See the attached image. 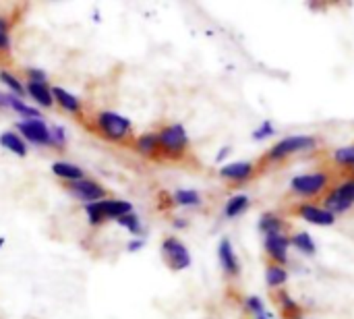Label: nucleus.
I'll return each mask as SVG.
<instances>
[{"mask_svg": "<svg viewBox=\"0 0 354 319\" xmlns=\"http://www.w3.org/2000/svg\"><path fill=\"white\" fill-rule=\"evenodd\" d=\"M85 212L91 224H102L106 220H118L127 214H133V206L120 199H100L95 203H87Z\"/></svg>", "mask_w": 354, "mask_h": 319, "instance_id": "nucleus-1", "label": "nucleus"}, {"mask_svg": "<svg viewBox=\"0 0 354 319\" xmlns=\"http://www.w3.org/2000/svg\"><path fill=\"white\" fill-rule=\"evenodd\" d=\"M158 141H160V152H164V156L168 158H180L189 145V137L183 125H170L162 129L158 133Z\"/></svg>", "mask_w": 354, "mask_h": 319, "instance_id": "nucleus-2", "label": "nucleus"}, {"mask_svg": "<svg viewBox=\"0 0 354 319\" xmlns=\"http://www.w3.org/2000/svg\"><path fill=\"white\" fill-rule=\"evenodd\" d=\"M317 145V139L313 135H290L280 139L270 152H268V160L270 162H278L284 160L297 152H305V149H313Z\"/></svg>", "mask_w": 354, "mask_h": 319, "instance_id": "nucleus-3", "label": "nucleus"}, {"mask_svg": "<svg viewBox=\"0 0 354 319\" xmlns=\"http://www.w3.org/2000/svg\"><path fill=\"white\" fill-rule=\"evenodd\" d=\"M97 127L110 141H122L131 131V120L116 112H100L97 114Z\"/></svg>", "mask_w": 354, "mask_h": 319, "instance_id": "nucleus-4", "label": "nucleus"}, {"mask_svg": "<svg viewBox=\"0 0 354 319\" xmlns=\"http://www.w3.org/2000/svg\"><path fill=\"white\" fill-rule=\"evenodd\" d=\"M162 257H164L166 266L174 272L187 270L191 266V253H189L187 245L174 237H170L162 243Z\"/></svg>", "mask_w": 354, "mask_h": 319, "instance_id": "nucleus-5", "label": "nucleus"}, {"mask_svg": "<svg viewBox=\"0 0 354 319\" xmlns=\"http://www.w3.org/2000/svg\"><path fill=\"white\" fill-rule=\"evenodd\" d=\"M328 185L326 172H311V174H299L290 181V189L301 197H313L322 193Z\"/></svg>", "mask_w": 354, "mask_h": 319, "instance_id": "nucleus-6", "label": "nucleus"}, {"mask_svg": "<svg viewBox=\"0 0 354 319\" xmlns=\"http://www.w3.org/2000/svg\"><path fill=\"white\" fill-rule=\"evenodd\" d=\"M17 131L27 137L31 143L35 145H54V137H52V131L46 127V122L41 118H29V120H23L17 125Z\"/></svg>", "mask_w": 354, "mask_h": 319, "instance_id": "nucleus-7", "label": "nucleus"}, {"mask_svg": "<svg viewBox=\"0 0 354 319\" xmlns=\"http://www.w3.org/2000/svg\"><path fill=\"white\" fill-rule=\"evenodd\" d=\"M68 191L79 199V201H85L87 203H95L100 199H104V187H100L97 183L89 181V179H81V181H75V183H68Z\"/></svg>", "mask_w": 354, "mask_h": 319, "instance_id": "nucleus-8", "label": "nucleus"}, {"mask_svg": "<svg viewBox=\"0 0 354 319\" xmlns=\"http://www.w3.org/2000/svg\"><path fill=\"white\" fill-rule=\"evenodd\" d=\"M288 245H290V241L282 233L266 235V251L274 259V264H278V266L286 264V259H288V255H286L288 253Z\"/></svg>", "mask_w": 354, "mask_h": 319, "instance_id": "nucleus-9", "label": "nucleus"}, {"mask_svg": "<svg viewBox=\"0 0 354 319\" xmlns=\"http://www.w3.org/2000/svg\"><path fill=\"white\" fill-rule=\"evenodd\" d=\"M218 257H220L222 270H224L228 276H239V274H241V262H239V257H236V251H234L230 239H222V241H220Z\"/></svg>", "mask_w": 354, "mask_h": 319, "instance_id": "nucleus-10", "label": "nucleus"}, {"mask_svg": "<svg viewBox=\"0 0 354 319\" xmlns=\"http://www.w3.org/2000/svg\"><path fill=\"white\" fill-rule=\"evenodd\" d=\"M299 214H301L303 220H307L311 224H317V226H332L336 222V216L332 212H328L326 208L311 206V203H303L299 208Z\"/></svg>", "mask_w": 354, "mask_h": 319, "instance_id": "nucleus-11", "label": "nucleus"}, {"mask_svg": "<svg viewBox=\"0 0 354 319\" xmlns=\"http://www.w3.org/2000/svg\"><path fill=\"white\" fill-rule=\"evenodd\" d=\"M255 166L251 162H234V164H228L220 170V174L228 181H247L251 174H253Z\"/></svg>", "mask_w": 354, "mask_h": 319, "instance_id": "nucleus-12", "label": "nucleus"}, {"mask_svg": "<svg viewBox=\"0 0 354 319\" xmlns=\"http://www.w3.org/2000/svg\"><path fill=\"white\" fill-rule=\"evenodd\" d=\"M0 145H2L4 149L12 152L15 156H19V158H25V156H27V145H25V141H23L17 133H12V131H6V133L0 135Z\"/></svg>", "mask_w": 354, "mask_h": 319, "instance_id": "nucleus-13", "label": "nucleus"}, {"mask_svg": "<svg viewBox=\"0 0 354 319\" xmlns=\"http://www.w3.org/2000/svg\"><path fill=\"white\" fill-rule=\"evenodd\" d=\"M27 91H29V95L39 104V106H44V108H48V106H52L54 104V98H52V89L46 85V83H35V81H29V85H27Z\"/></svg>", "mask_w": 354, "mask_h": 319, "instance_id": "nucleus-14", "label": "nucleus"}, {"mask_svg": "<svg viewBox=\"0 0 354 319\" xmlns=\"http://www.w3.org/2000/svg\"><path fill=\"white\" fill-rule=\"evenodd\" d=\"M52 172H54L56 176L68 181V183H75V181L85 179V176H83V170H81L79 166H75V164H68V162H54V164H52Z\"/></svg>", "mask_w": 354, "mask_h": 319, "instance_id": "nucleus-15", "label": "nucleus"}, {"mask_svg": "<svg viewBox=\"0 0 354 319\" xmlns=\"http://www.w3.org/2000/svg\"><path fill=\"white\" fill-rule=\"evenodd\" d=\"M137 152L145 158H156L160 154V141L158 135L153 133H145L137 139Z\"/></svg>", "mask_w": 354, "mask_h": 319, "instance_id": "nucleus-16", "label": "nucleus"}, {"mask_svg": "<svg viewBox=\"0 0 354 319\" xmlns=\"http://www.w3.org/2000/svg\"><path fill=\"white\" fill-rule=\"evenodd\" d=\"M251 206V199L247 195H234L226 201L224 206V216L226 218H236L241 216L243 212H247V208Z\"/></svg>", "mask_w": 354, "mask_h": 319, "instance_id": "nucleus-17", "label": "nucleus"}, {"mask_svg": "<svg viewBox=\"0 0 354 319\" xmlns=\"http://www.w3.org/2000/svg\"><path fill=\"white\" fill-rule=\"evenodd\" d=\"M286 280H288V272L282 266H278V264L268 266V270H266V282H268L270 289H280V286L286 284Z\"/></svg>", "mask_w": 354, "mask_h": 319, "instance_id": "nucleus-18", "label": "nucleus"}, {"mask_svg": "<svg viewBox=\"0 0 354 319\" xmlns=\"http://www.w3.org/2000/svg\"><path fill=\"white\" fill-rule=\"evenodd\" d=\"M52 98H54L64 110H68V112H79V108H81L79 100H77L73 93L64 91L62 87H52Z\"/></svg>", "mask_w": 354, "mask_h": 319, "instance_id": "nucleus-19", "label": "nucleus"}, {"mask_svg": "<svg viewBox=\"0 0 354 319\" xmlns=\"http://www.w3.org/2000/svg\"><path fill=\"white\" fill-rule=\"evenodd\" d=\"M172 201L176 206H185V208H191V206H199L201 203V195L193 189H178L174 195H172Z\"/></svg>", "mask_w": 354, "mask_h": 319, "instance_id": "nucleus-20", "label": "nucleus"}, {"mask_svg": "<svg viewBox=\"0 0 354 319\" xmlns=\"http://www.w3.org/2000/svg\"><path fill=\"white\" fill-rule=\"evenodd\" d=\"M290 243H292L301 253H305V255H315V251H317V245L313 243V239H311L309 233H297V235L290 239Z\"/></svg>", "mask_w": 354, "mask_h": 319, "instance_id": "nucleus-21", "label": "nucleus"}, {"mask_svg": "<svg viewBox=\"0 0 354 319\" xmlns=\"http://www.w3.org/2000/svg\"><path fill=\"white\" fill-rule=\"evenodd\" d=\"M259 230H261L263 235L282 233V220H280L276 214L268 212V214H263V216H261V220H259Z\"/></svg>", "mask_w": 354, "mask_h": 319, "instance_id": "nucleus-22", "label": "nucleus"}, {"mask_svg": "<svg viewBox=\"0 0 354 319\" xmlns=\"http://www.w3.org/2000/svg\"><path fill=\"white\" fill-rule=\"evenodd\" d=\"M122 228H127L133 237H139V235H143V226H141V220L135 216V214H127V216H122V218H118L116 220Z\"/></svg>", "mask_w": 354, "mask_h": 319, "instance_id": "nucleus-23", "label": "nucleus"}, {"mask_svg": "<svg viewBox=\"0 0 354 319\" xmlns=\"http://www.w3.org/2000/svg\"><path fill=\"white\" fill-rule=\"evenodd\" d=\"M334 158H336V162H338V164L353 166L354 168V145H348V147H340V149H336Z\"/></svg>", "mask_w": 354, "mask_h": 319, "instance_id": "nucleus-24", "label": "nucleus"}, {"mask_svg": "<svg viewBox=\"0 0 354 319\" xmlns=\"http://www.w3.org/2000/svg\"><path fill=\"white\" fill-rule=\"evenodd\" d=\"M10 50V35H8V23L0 17V52Z\"/></svg>", "mask_w": 354, "mask_h": 319, "instance_id": "nucleus-25", "label": "nucleus"}, {"mask_svg": "<svg viewBox=\"0 0 354 319\" xmlns=\"http://www.w3.org/2000/svg\"><path fill=\"white\" fill-rule=\"evenodd\" d=\"M0 81L6 83L12 91H17V95H23V93H25V89H23V85L19 83V79H15L10 73H4V71H2V73H0Z\"/></svg>", "mask_w": 354, "mask_h": 319, "instance_id": "nucleus-26", "label": "nucleus"}, {"mask_svg": "<svg viewBox=\"0 0 354 319\" xmlns=\"http://www.w3.org/2000/svg\"><path fill=\"white\" fill-rule=\"evenodd\" d=\"M334 191H336L342 199H346L348 203H354V181H348V183L336 187Z\"/></svg>", "mask_w": 354, "mask_h": 319, "instance_id": "nucleus-27", "label": "nucleus"}, {"mask_svg": "<svg viewBox=\"0 0 354 319\" xmlns=\"http://www.w3.org/2000/svg\"><path fill=\"white\" fill-rule=\"evenodd\" d=\"M247 307L255 313V318L268 316V313H266V305H263V301H261L259 297H249V299H247Z\"/></svg>", "mask_w": 354, "mask_h": 319, "instance_id": "nucleus-28", "label": "nucleus"}, {"mask_svg": "<svg viewBox=\"0 0 354 319\" xmlns=\"http://www.w3.org/2000/svg\"><path fill=\"white\" fill-rule=\"evenodd\" d=\"M272 135H274V125H272L270 120H263L261 127H257L255 133H253L255 139H268V137H272Z\"/></svg>", "mask_w": 354, "mask_h": 319, "instance_id": "nucleus-29", "label": "nucleus"}, {"mask_svg": "<svg viewBox=\"0 0 354 319\" xmlns=\"http://www.w3.org/2000/svg\"><path fill=\"white\" fill-rule=\"evenodd\" d=\"M29 81H35V83H46V75L39 71V69H29Z\"/></svg>", "mask_w": 354, "mask_h": 319, "instance_id": "nucleus-30", "label": "nucleus"}, {"mask_svg": "<svg viewBox=\"0 0 354 319\" xmlns=\"http://www.w3.org/2000/svg\"><path fill=\"white\" fill-rule=\"evenodd\" d=\"M141 247H143V241H131V243H129V247H127V249H129V251H133V253H135V251H139V249H141Z\"/></svg>", "mask_w": 354, "mask_h": 319, "instance_id": "nucleus-31", "label": "nucleus"}, {"mask_svg": "<svg viewBox=\"0 0 354 319\" xmlns=\"http://www.w3.org/2000/svg\"><path fill=\"white\" fill-rule=\"evenodd\" d=\"M226 156H228V147L220 152V156H218V160H222V158H226Z\"/></svg>", "mask_w": 354, "mask_h": 319, "instance_id": "nucleus-32", "label": "nucleus"}, {"mask_svg": "<svg viewBox=\"0 0 354 319\" xmlns=\"http://www.w3.org/2000/svg\"><path fill=\"white\" fill-rule=\"evenodd\" d=\"M255 319H268V316H259V318H255Z\"/></svg>", "mask_w": 354, "mask_h": 319, "instance_id": "nucleus-33", "label": "nucleus"}, {"mask_svg": "<svg viewBox=\"0 0 354 319\" xmlns=\"http://www.w3.org/2000/svg\"><path fill=\"white\" fill-rule=\"evenodd\" d=\"M2 245H4V239H0V247H2Z\"/></svg>", "mask_w": 354, "mask_h": 319, "instance_id": "nucleus-34", "label": "nucleus"}]
</instances>
